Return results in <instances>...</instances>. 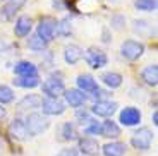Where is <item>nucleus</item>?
<instances>
[{
  "mask_svg": "<svg viewBox=\"0 0 158 156\" xmlns=\"http://www.w3.org/2000/svg\"><path fill=\"white\" fill-rule=\"evenodd\" d=\"M144 53V45L138 39H126L122 45H120V55H122L126 60L129 62H136L139 60Z\"/></svg>",
  "mask_w": 158,
  "mask_h": 156,
  "instance_id": "obj_2",
  "label": "nucleus"
},
{
  "mask_svg": "<svg viewBox=\"0 0 158 156\" xmlns=\"http://www.w3.org/2000/svg\"><path fill=\"white\" fill-rule=\"evenodd\" d=\"M64 98H65V103L72 108H79L86 103L88 96L79 89H65L64 91Z\"/></svg>",
  "mask_w": 158,
  "mask_h": 156,
  "instance_id": "obj_11",
  "label": "nucleus"
},
{
  "mask_svg": "<svg viewBox=\"0 0 158 156\" xmlns=\"http://www.w3.org/2000/svg\"><path fill=\"white\" fill-rule=\"evenodd\" d=\"M100 149H102L103 156H124L127 151V146L124 142H118V141H112Z\"/></svg>",
  "mask_w": 158,
  "mask_h": 156,
  "instance_id": "obj_18",
  "label": "nucleus"
},
{
  "mask_svg": "<svg viewBox=\"0 0 158 156\" xmlns=\"http://www.w3.org/2000/svg\"><path fill=\"white\" fill-rule=\"evenodd\" d=\"M14 74L17 77H29V76H38V67L29 60H21L14 65Z\"/></svg>",
  "mask_w": 158,
  "mask_h": 156,
  "instance_id": "obj_13",
  "label": "nucleus"
},
{
  "mask_svg": "<svg viewBox=\"0 0 158 156\" xmlns=\"http://www.w3.org/2000/svg\"><path fill=\"white\" fill-rule=\"evenodd\" d=\"M57 156H79V151L76 148H65L60 153H57Z\"/></svg>",
  "mask_w": 158,
  "mask_h": 156,
  "instance_id": "obj_33",
  "label": "nucleus"
},
{
  "mask_svg": "<svg viewBox=\"0 0 158 156\" xmlns=\"http://www.w3.org/2000/svg\"><path fill=\"white\" fill-rule=\"evenodd\" d=\"M156 0H134V7L143 12H151L156 10Z\"/></svg>",
  "mask_w": 158,
  "mask_h": 156,
  "instance_id": "obj_27",
  "label": "nucleus"
},
{
  "mask_svg": "<svg viewBox=\"0 0 158 156\" xmlns=\"http://www.w3.org/2000/svg\"><path fill=\"white\" fill-rule=\"evenodd\" d=\"M47 41L45 39H41L38 35H33V36H29V39H28V47L31 48V50H35V51H43L45 48H47Z\"/></svg>",
  "mask_w": 158,
  "mask_h": 156,
  "instance_id": "obj_26",
  "label": "nucleus"
},
{
  "mask_svg": "<svg viewBox=\"0 0 158 156\" xmlns=\"http://www.w3.org/2000/svg\"><path fill=\"white\" fill-rule=\"evenodd\" d=\"M24 125H26V130H28V136L29 137H35L43 134L45 130L50 127V120L47 117H43L41 113H28V117L24 118Z\"/></svg>",
  "mask_w": 158,
  "mask_h": 156,
  "instance_id": "obj_1",
  "label": "nucleus"
},
{
  "mask_svg": "<svg viewBox=\"0 0 158 156\" xmlns=\"http://www.w3.org/2000/svg\"><path fill=\"white\" fill-rule=\"evenodd\" d=\"M14 98H16V94H14V91H12L10 88L5 86V84H0V105L12 103Z\"/></svg>",
  "mask_w": 158,
  "mask_h": 156,
  "instance_id": "obj_25",
  "label": "nucleus"
},
{
  "mask_svg": "<svg viewBox=\"0 0 158 156\" xmlns=\"http://www.w3.org/2000/svg\"><path fill=\"white\" fill-rule=\"evenodd\" d=\"M59 136L62 141H76L77 139V129H76V124L74 122H64L60 125V130H59Z\"/></svg>",
  "mask_w": 158,
  "mask_h": 156,
  "instance_id": "obj_20",
  "label": "nucleus"
},
{
  "mask_svg": "<svg viewBox=\"0 0 158 156\" xmlns=\"http://www.w3.org/2000/svg\"><path fill=\"white\" fill-rule=\"evenodd\" d=\"M41 79L38 76H29V77H16L14 79V86L17 88H24V89H31V88L40 86Z\"/></svg>",
  "mask_w": 158,
  "mask_h": 156,
  "instance_id": "obj_24",
  "label": "nucleus"
},
{
  "mask_svg": "<svg viewBox=\"0 0 158 156\" xmlns=\"http://www.w3.org/2000/svg\"><path fill=\"white\" fill-rule=\"evenodd\" d=\"M151 120H153V124H155V125H158V112H156V110H155L153 115H151Z\"/></svg>",
  "mask_w": 158,
  "mask_h": 156,
  "instance_id": "obj_35",
  "label": "nucleus"
},
{
  "mask_svg": "<svg viewBox=\"0 0 158 156\" xmlns=\"http://www.w3.org/2000/svg\"><path fill=\"white\" fill-rule=\"evenodd\" d=\"M40 108L43 110L45 115L57 117V115H62V113L65 112V103H64L62 100H59V98H43Z\"/></svg>",
  "mask_w": 158,
  "mask_h": 156,
  "instance_id": "obj_7",
  "label": "nucleus"
},
{
  "mask_svg": "<svg viewBox=\"0 0 158 156\" xmlns=\"http://www.w3.org/2000/svg\"><path fill=\"white\" fill-rule=\"evenodd\" d=\"M64 91H65V84H64L62 77L50 76L43 82V93L47 94V98H59L60 94H64Z\"/></svg>",
  "mask_w": 158,
  "mask_h": 156,
  "instance_id": "obj_6",
  "label": "nucleus"
},
{
  "mask_svg": "<svg viewBox=\"0 0 158 156\" xmlns=\"http://www.w3.org/2000/svg\"><path fill=\"white\" fill-rule=\"evenodd\" d=\"M84 132L89 134V136H98V134H102V124H98L95 120L88 122L86 127H84Z\"/></svg>",
  "mask_w": 158,
  "mask_h": 156,
  "instance_id": "obj_29",
  "label": "nucleus"
},
{
  "mask_svg": "<svg viewBox=\"0 0 158 156\" xmlns=\"http://www.w3.org/2000/svg\"><path fill=\"white\" fill-rule=\"evenodd\" d=\"M118 105L115 101H110V100H103V101H95L93 106H91V113H95L98 117H105L110 118L115 112H117Z\"/></svg>",
  "mask_w": 158,
  "mask_h": 156,
  "instance_id": "obj_8",
  "label": "nucleus"
},
{
  "mask_svg": "<svg viewBox=\"0 0 158 156\" xmlns=\"http://www.w3.org/2000/svg\"><path fill=\"white\" fill-rule=\"evenodd\" d=\"M76 118H77L81 124H84V122H91V118H89V112L88 110H83V108H79L77 110V113H76Z\"/></svg>",
  "mask_w": 158,
  "mask_h": 156,
  "instance_id": "obj_31",
  "label": "nucleus"
},
{
  "mask_svg": "<svg viewBox=\"0 0 158 156\" xmlns=\"http://www.w3.org/2000/svg\"><path fill=\"white\" fill-rule=\"evenodd\" d=\"M24 4H26V0H9L7 4L2 7V16H4L5 19H12V17L16 16V12L19 10Z\"/></svg>",
  "mask_w": 158,
  "mask_h": 156,
  "instance_id": "obj_23",
  "label": "nucleus"
},
{
  "mask_svg": "<svg viewBox=\"0 0 158 156\" xmlns=\"http://www.w3.org/2000/svg\"><path fill=\"white\" fill-rule=\"evenodd\" d=\"M141 77H143V81L146 82L148 86H153L155 88L158 84V65H156V64H153V65L144 67L143 72H141Z\"/></svg>",
  "mask_w": 158,
  "mask_h": 156,
  "instance_id": "obj_21",
  "label": "nucleus"
},
{
  "mask_svg": "<svg viewBox=\"0 0 158 156\" xmlns=\"http://www.w3.org/2000/svg\"><path fill=\"white\" fill-rule=\"evenodd\" d=\"M40 105H41V98L38 94H26L17 103V112H29V110L40 108Z\"/></svg>",
  "mask_w": 158,
  "mask_h": 156,
  "instance_id": "obj_17",
  "label": "nucleus"
},
{
  "mask_svg": "<svg viewBox=\"0 0 158 156\" xmlns=\"http://www.w3.org/2000/svg\"><path fill=\"white\" fill-rule=\"evenodd\" d=\"M83 57H84L86 64L91 67V69H102V67H105L107 62H108L107 53H105L103 50H100V48H96V47H89L83 53Z\"/></svg>",
  "mask_w": 158,
  "mask_h": 156,
  "instance_id": "obj_4",
  "label": "nucleus"
},
{
  "mask_svg": "<svg viewBox=\"0 0 158 156\" xmlns=\"http://www.w3.org/2000/svg\"><path fill=\"white\" fill-rule=\"evenodd\" d=\"M31 29H33V21H31V17H28V16L17 17L16 26H14V33H16V36L24 38V36H28L29 33H31Z\"/></svg>",
  "mask_w": 158,
  "mask_h": 156,
  "instance_id": "obj_16",
  "label": "nucleus"
},
{
  "mask_svg": "<svg viewBox=\"0 0 158 156\" xmlns=\"http://www.w3.org/2000/svg\"><path fill=\"white\" fill-rule=\"evenodd\" d=\"M118 122L126 127H134L141 122V112L136 106H126L118 115Z\"/></svg>",
  "mask_w": 158,
  "mask_h": 156,
  "instance_id": "obj_9",
  "label": "nucleus"
},
{
  "mask_svg": "<svg viewBox=\"0 0 158 156\" xmlns=\"http://www.w3.org/2000/svg\"><path fill=\"white\" fill-rule=\"evenodd\" d=\"M102 81H103V84H105L107 88L115 89V88L122 86L124 77L118 74V72H103V74H102Z\"/></svg>",
  "mask_w": 158,
  "mask_h": 156,
  "instance_id": "obj_22",
  "label": "nucleus"
},
{
  "mask_svg": "<svg viewBox=\"0 0 158 156\" xmlns=\"http://www.w3.org/2000/svg\"><path fill=\"white\" fill-rule=\"evenodd\" d=\"M71 21L69 19H62V21H57V31L55 35L59 36H69L71 35Z\"/></svg>",
  "mask_w": 158,
  "mask_h": 156,
  "instance_id": "obj_28",
  "label": "nucleus"
},
{
  "mask_svg": "<svg viewBox=\"0 0 158 156\" xmlns=\"http://www.w3.org/2000/svg\"><path fill=\"white\" fill-rule=\"evenodd\" d=\"M151 141H153V132H151L148 127H141L139 130H136L131 137V146L139 151H146L150 149Z\"/></svg>",
  "mask_w": 158,
  "mask_h": 156,
  "instance_id": "obj_5",
  "label": "nucleus"
},
{
  "mask_svg": "<svg viewBox=\"0 0 158 156\" xmlns=\"http://www.w3.org/2000/svg\"><path fill=\"white\" fill-rule=\"evenodd\" d=\"M112 26H114L115 29H122V27L126 26V19H124L122 16H114L112 17Z\"/></svg>",
  "mask_w": 158,
  "mask_h": 156,
  "instance_id": "obj_32",
  "label": "nucleus"
},
{
  "mask_svg": "<svg viewBox=\"0 0 158 156\" xmlns=\"http://www.w3.org/2000/svg\"><path fill=\"white\" fill-rule=\"evenodd\" d=\"M7 48H9V45L5 43L4 39H0V53H2V51H4V50H7Z\"/></svg>",
  "mask_w": 158,
  "mask_h": 156,
  "instance_id": "obj_34",
  "label": "nucleus"
},
{
  "mask_svg": "<svg viewBox=\"0 0 158 156\" xmlns=\"http://www.w3.org/2000/svg\"><path fill=\"white\" fill-rule=\"evenodd\" d=\"M77 146L79 151L86 156H98L100 153L98 141L93 139V137H77Z\"/></svg>",
  "mask_w": 158,
  "mask_h": 156,
  "instance_id": "obj_10",
  "label": "nucleus"
},
{
  "mask_svg": "<svg viewBox=\"0 0 158 156\" xmlns=\"http://www.w3.org/2000/svg\"><path fill=\"white\" fill-rule=\"evenodd\" d=\"M77 89L83 91V93H93L95 89H98V82H96V79L93 77V76L89 74H81L77 76Z\"/></svg>",
  "mask_w": 158,
  "mask_h": 156,
  "instance_id": "obj_14",
  "label": "nucleus"
},
{
  "mask_svg": "<svg viewBox=\"0 0 158 156\" xmlns=\"http://www.w3.org/2000/svg\"><path fill=\"white\" fill-rule=\"evenodd\" d=\"M100 136L107 137V139H117L120 136V127H118L117 122H114L112 118H107V120L102 124V134Z\"/></svg>",
  "mask_w": 158,
  "mask_h": 156,
  "instance_id": "obj_19",
  "label": "nucleus"
},
{
  "mask_svg": "<svg viewBox=\"0 0 158 156\" xmlns=\"http://www.w3.org/2000/svg\"><path fill=\"white\" fill-rule=\"evenodd\" d=\"M7 115V110L4 108V105H0V118H4Z\"/></svg>",
  "mask_w": 158,
  "mask_h": 156,
  "instance_id": "obj_36",
  "label": "nucleus"
},
{
  "mask_svg": "<svg viewBox=\"0 0 158 156\" xmlns=\"http://www.w3.org/2000/svg\"><path fill=\"white\" fill-rule=\"evenodd\" d=\"M134 29L138 33H143V35H150L151 26H150V23H148V21H138V19H136L134 21Z\"/></svg>",
  "mask_w": 158,
  "mask_h": 156,
  "instance_id": "obj_30",
  "label": "nucleus"
},
{
  "mask_svg": "<svg viewBox=\"0 0 158 156\" xmlns=\"http://www.w3.org/2000/svg\"><path fill=\"white\" fill-rule=\"evenodd\" d=\"M55 31H57V19H53L50 16L41 17L38 26H36V35L41 39H45L47 43L55 38Z\"/></svg>",
  "mask_w": 158,
  "mask_h": 156,
  "instance_id": "obj_3",
  "label": "nucleus"
},
{
  "mask_svg": "<svg viewBox=\"0 0 158 156\" xmlns=\"http://www.w3.org/2000/svg\"><path fill=\"white\" fill-rule=\"evenodd\" d=\"M9 134L17 141L28 139L29 136H28V130H26V125H24V118H21V117L14 118L10 122V125H9Z\"/></svg>",
  "mask_w": 158,
  "mask_h": 156,
  "instance_id": "obj_12",
  "label": "nucleus"
},
{
  "mask_svg": "<svg viewBox=\"0 0 158 156\" xmlns=\"http://www.w3.org/2000/svg\"><path fill=\"white\" fill-rule=\"evenodd\" d=\"M83 48L77 47V45H67L64 48V60L69 64V65H76L79 60L83 59Z\"/></svg>",
  "mask_w": 158,
  "mask_h": 156,
  "instance_id": "obj_15",
  "label": "nucleus"
},
{
  "mask_svg": "<svg viewBox=\"0 0 158 156\" xmlns=\"http://www.w3.org/2000/svg\"><path fill=\"white\" fill-rule=\"evenodd\" d=\"M0 2H5V0H0Z\"/></svg>",
  "mask_w": 158,
  "mask_h": 156,
  "instance_id": "obj_37",
  "label": "nucleus"
}]
</instances>
